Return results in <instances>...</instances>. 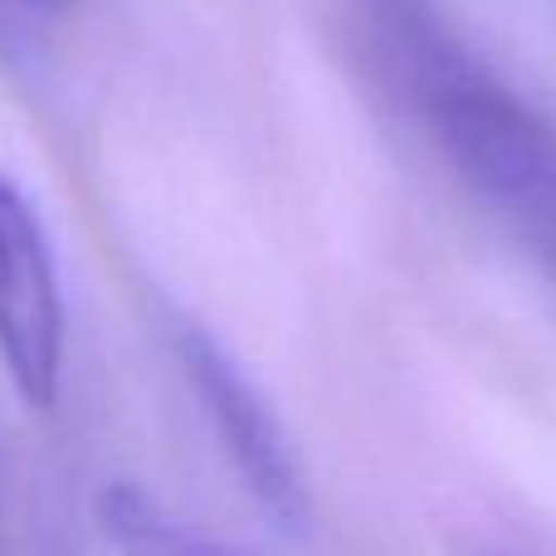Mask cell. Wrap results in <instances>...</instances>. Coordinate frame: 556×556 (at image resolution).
<instances>
[{
  "label": "cell",
  "instance_id": "1",
  "mask_svg": "<svg viewBox=\"0 0 556 556\" xmlns=\"http://www.w3.org/2000/svg\"><path fill=\"white\" fill-rule=\"evenodd\" d=\"M0 362L29 405H54L64 376V288L35 205L0 176Z\"/></svg>",
  "mask_w": 556,
  "mask_h": 556
},
{
  "label": "cell",
  "instance_id": "2",
  "mask_svg": "<svg viewBox=\"0 0 556 556\" xmlns=\"http://www.w3.org/2000/svg\"><path fill=\"white\" fill-rule=\"evenodd\" d=\"M195 381H201L205 401H211L215 420H220L225 440L235 444L240 469L250 473L260 498L269 503L278 518H303V479H298V469H293V454H288L283 434H278V425L269 420V410L250 395V386H244L211 346L195 352Z\"/></svg>",
  "mask_w": 556,
  "mask_h": 556
},
{
  "label": "cell",
  "instance_id": "3",
  "mask_svg": "<svg viewBox=\"0 0 556 556\" xmlns=\"http://www.w3.org/2000/svg\"><path fill=\"white\" fill-rule=\"evenodd\" d=\"M98 528L113 542L117 556H244L225 547L220 538H205L186 518L152 498V493L132 489V483H113L98 498Z\"/></svg>",
  "mask_w": 556,
  "mask_h": 556
}]
</instances>
